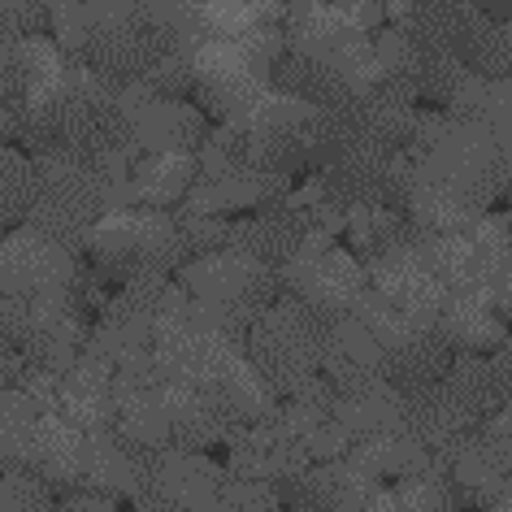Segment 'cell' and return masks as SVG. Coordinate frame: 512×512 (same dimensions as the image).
<instances>
[{"instance_id": "1", "label": "cell", "mask_w": 512, "mask_h": 512, "mask_svg": "<svg viewBox=\"0 0 512 512\" xmlns=\"http://www.w3.org/2000/svg\"><path fill=\"white\" fill-rule=\"evenodd\" d=\"M413 161L404 217L426 235H465L508 191V161L478 122L452 118Z\"/></svg>"}, {"instance_id": "2", "label": "cell", "mask_w": 512, "mask_h": 512, "mask_svg": "<svg viewBox=\"0 0 512 512\" xmlns=\"http://www.w3.org/2000/svg\"><path fill=\"white\" fill-rule=\"evenodd\" d=\"M322 139L313 152L317 183L330 191V200L348 204V209H400L408 200V183H413V161L400 148L382 144V139L365 135L348 118H330L322 113Z\"/></svg>"}, {"instance_id": "3", "label": "cell", "mask_w": 512, "mask_h": 512, "mask_svg": "<svg viewBox=\"0 0 512 512\" xmlns=\"http://www.w3.org/2000/svg\"><path fill=\"white\" fill-rule=\"evenodd\" d=\"M326 335H330V326L309 304L296 296H283L252 322L243 348H248V361L256 365V374L270 382V391L278 400H291L304 382H313L322 374Z\"/></svg>"}, {"instance_id": "4", "label": "cell", "mask_w": 512, "mask_h": 512, "mask_svg": "<svg viewBox=\"0 0 512 512\" xmlns=\"http://www.w3.org/2000/svg\"><path fill=\"white\" fill-rule=\"evenodd\" d=\"M87 252L96 256V278L100 283H131L135 274H161L170 278L187 265V248L183 235H178L174 213L161 209H118L109 213L105 222H96L92 239H87Z\"/></svg>"}, {"instance_id": "5", "label": "cell", "mask_w": 512, "mask_h": 512, "mask_svg": "<svg viewBox=\"0 0 512 512\" xmlns=\"http://www.w3.org/2000/svg\"><path fill=\"white\" fill-rule=\"evenodd\" d=\"M79 256L57 239L31 226L0 235V300H40V296H74L79 287Z\"/></svg>"}, {"instance_id": "6", "label": "cell", "mask_w": 512, "mask_h": 512, "mask_svg": "<svg viewBox=\"0 0 512 512\" xmlns=\"http://www.w3.org/2000/svg\"><path fill=\"white\" fill-rule=\"evenodd\" d=\"M283 287L330 326L361 309V300L369 296V270L356 252L330 248L322 256H296L283 270Z\"/></svg>"}, {"instance_id": "7", "label": "cell", "mask_w": 512, "mask_h": 512, "mask_svg": "<svg viewBox=\"0 0 512 512\" xmlns=\"http://www.w3.org/2000/svg\"><path fill=\"white\" fill-rule=\"evenodd\" d=\"M83 465H87V434L61 413H40L31 439L22 443V452L9 469H31L35 478L53 486L57 499H66L83 491Z\"/></svg>"}, {"instance_id": "8", "label": "cell", "mask_w": 512, "mask_h": 512, "mask_svg": "<svg viewBox=\"0 0 512 512\" xmlns=\"http://www.w3.org/2000/svg\"><path fill=\"white\" fill-rule=\"evenodd\" d=\"M378 491L382 482L361 473L352 460H322L278 486L287 512H361Z\"/></svg>"}, {"instance_id": "9", "label": "cell", "mask_w": 512, "mask_h": 512, "mask_svg": "<svg viewBox=\"0 0 512 512\" xmlns=\"http://www.w3.org/2000/svg\"><path fill=\"white\" fill-rule=\"evenodd\" d=\"M309 230H313L309 209L278 204V209H261V213H248V217H239V222H230V248L283 274L300 256Z\"/></svg>"}, {"instance_id": "10", "label": "cell", "mask_w": 512, "mask_h": 512, "mask_svg": "<svg viewBox=\"0 0 512 512\" xmlns=\"http://www.w3.org/2000/svg\"><path fill=\"white\" fill-rule=\"evenodd\" d=\"M452 365H456V348L443 339L439 322L413 330L395 348L382 352V378L400 395H413V391H426L434 382H443L452 374Z\"/></svg>"}, {"instance_id": "11", "label": "cell", "mask_w": 512, "mask_h": 512, "mask_svg": "<svg viewBox=\"0 0 512 512\" xmlns=\"http://www.w3.org/2000/svg\"><path fill=\"white\" fill-rule=\"evenodd\" d=\"M113 374L118 369L96 361V356H79L70 374H61V400L57 413L74 421L83 434H105L118 426V404H113Z\"/></svg>"}, {"instance_id": "12", "label": "cell", "mask_w": 512, "mask_h": 512, "mask_svg": "<svg viewBox=\"0 0 512 512\" xmlns=\"http://www.w3.org/2000/svg\"><path fill=\"white\" fill-rule=\"evenodd\" d=\"M196 178H200L196 152H148V157H139L131 165V196L144 209L174 213V209H183Z\"/></svg>"}, {"instance_id": "13", "label": "cell", "mask_w": 512, "mask_h": 512, "mask_svg": "<svg viewBox=\"0 0 512 512\" xmlns=\"http://www.w3.org/2000/svg\"><path fill=\"white\" fill-rule=\"evenodd\" d=\"M447 113L460 122H478L499 144V152H504V161L512 170V83H495V79H482V74H469V79L460 83L456 100L447 105Z\"/></svg>"}, {"instance_id": "14", "label": "cell", "mask_w": 512, "mask_h": 512, "mask_svg": "<svg viewBox=\"0 0 512 512\" xmlns=\"http://www.w3.org/2000/svg\"><path fill=\"white\" fill-rule=\"evenodd\" d=\"M352 460L361 473H369V478H413V473H426L434 469L430 460V447L417 439V434L408 430H391V434H374V439H356L352 452L343 456Z\"/></svg>"}, {"instance_id": "15", "label": "cell", "mask_w": 512, "mask_h": 512, "mask_svg": "<svg viewBox=\"0 0 512 512\" xmlns=\"http://www.w3.org/2000/svg\"><path fill=\"white\" fill-rule=\"evenodd\" d=\"M439 330L456 352H478V356H491L499 343L508 339L504 317L482 296H447L443 313H439Z\"/></svg>"}, {"instance_id": "16", "label": "cell", "mask_w": 512, "mask_h": 512, "mask_svg": "<svg viewBox=\"0 0 512 512\" xmlns=\"http://www.w3.org/2000/svg\"><path fill=\"white\" fill-rule=\"evenodd\" d=\"M83 491H100L113 499H139V465L131 456V443L118 430L87 434Z\"/></svg>"}, {"instance_id": "17", "label": "cell", "mask_w": 512, "mask_h": 512, "mask_svg": "<svg viewBox=\"0 0 512 512\" xmlns=\"http://www.w3.org/2000/svg\"><path fill=\"white\" fill-rule=\"evenodd\" d=\"M330 417L352 434V443L356 439H374V434H391V430H404V395L382 378V382H374V387H365V391L339 395Z\"/></svg>"}, {"instance_id": "18", "label": "cell", "mask_w": 512, "mask_h": 512, "mask_svg": "<svg viewBox=\"0 0 512 512\" xmlns=\"http://www.w3.org/2000/svg\"><path fill=\"white\" fill-rule=\"evenodd\" d=\"M35 204H40V161L0 144V213L5 222L27 226Z\"/></svg>"}, {"instance_id": "19", "label": "cell", "mask_w": 512, "mask_h": 512, "mask_svg": "<svg viewBox=\"0 0 512 512\" xmlns=\"http://www.w3.org/2000/svg\"><path fill=\"white\" fill-rule=\"evenodd\" d=\"M465 66L482 79L512 83V22L482 18V27L473 31V40L465 48Z\"/></svg>"}, {"instance_id": "20", "label": "cell", "mask_w": 512, "mask_h": 512, "mask_svg": "<svg viewBox=\"0 0 512 512\" xmlns=\"http://www.w3.org/2000/svg\"><path fill=\"white\" fill-rule=\"evenodd\" d=\"M395 508L400 512H460V491H456L452 473L426 469V473L395 482Z\"/></svg>"}, {"instance_id": "21", "label": "cell", "mask_w": 512, "mask_h": 512, "mask_svg": "<svg viewBox=\"0 0 512 512\" xmlns=\"http://www.w3.org/2000/svg\"><path fill=\"white\" fill-rule=\"evenodd\" d=\"M174 222H178V235H183L187 261H200V256H213V252L230 248V217L174 209Z\"/></svg>"}, {"instance_id": "22", "label": "cell", "mask_w": 512, "mask_h": 512, "mask_svg": "<svg viewBox=\"0 0 512 512\" xmlns=\"http://www.w3.org/2000/svg\"><path fill=\"white\" fill-rule=\"evenodd\" d=\"M304 447H309V456L317 460V465H322V460H343L352 452V434L343 430L335 417H330V421H322V426L309 434V439H304Z\"/></svg>"}, {"instance_id": "23", "label": "cell", "mask_w": 512, "mask_h": 512, "mask_svg": "<svg viewBox=\"0 0 512 512\" xmlns=\"http://www.w3.org/2000/svg\"><path fill=\"white\" fill-rule=\"evenodd\" d=\"M491 391L499 413H512V335L491 352Z\"/></svg>"}, {"instance_id": "24", "label": "cell", "mask_w": 512, "mask_h": 512, "mask_svg": "<svg viewBox=\"0 0 512 512\" xmlns=\"http://www.w3.org/2000/svg\"><path fill=\"white\" fill-rule=\"evenodd\" d=\"M57 512H118V499L100 491H74L57 504Z\"/></svg>"}, {"instance_id": "25", "label": "cell", "mask_w": 512, "mask_h": 512, "mask_svg": "<svg viewBox=\"0 0 512 512\" xmlns=\"http://www.w3.org/2000/svg\"><path fill=\"white\" fill-rule=\"evenodd\" d=\"M22 44H27V40H22V35H18L14 27H9L5 18H0V70H9V66H14L18 53H22Z\"/></svg>"}, {"instance_id": "26", "label": "cell", "mask_w": 512, "mask_h": 512, "mask_svg": "<svg viewBox=\"0 0 512 512\" xmlns=\"http://www.w3.org/2000/svg\"><path fill=\"white\" fill-rule=\"evenodd\" d=\"M361 512H400V508H395V491H387V486H382V491H378L374 499H369V504H365Z\"/></svg>"}, {"instance_id": "27", "label": "cell", "mask_w": 512, "mask_h": 512, "mask_svg": "<svg viewBox=\"0 0 512 512\" xmlns=\"http://www.w3.org/2000/svg\"><path fill=\"white\" fill-rule=\"evenodd\" d=\"M486 512H512V478L504 482V491H499V495H495V504H491V508H486Z\"/></svg>"}, {"instance_id": "28", "label": "cell", "mask_w": 512, "mask_h": 512, "mask_svg": "<svg viewBox=\"0 0 512 512\" xmlns=\"http://www.w3.org/2000/svg\"><path fill=\"white\" fill-rule=\"evenodd\" d=\"M504 196H508V200H512V178H508V191H504Z\"/></svg>"}, {"instance_id": "29", "label": "cell", "mask_w": 512, "mask_h": 512, "mask_svg": "<svg viewBox=\"0 0 512 512\" xmlns=\"http://www.w3.org/2000/svg\"><path fill=\"white\" fill-rule=\"evenodd\" d=\"M0 473H5V456H0Z\"/></svg>"}]
</instances>
